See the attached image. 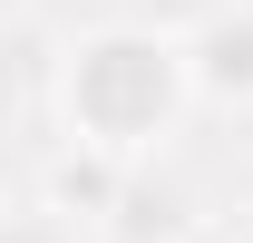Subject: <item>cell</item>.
<instances>
[{"label":"cell","mask_w":253,"mask_h":243,"mask_svg":"<svg viewBox=\"0 0 253 243\" xmlns=\"http://www.w3.org/2000/svg\"><path fill=\"white\" fill-rule=\"evenodd\" d=\"M185 49L156 30H88L78 49H68L59 68V117L78 146L117 156V165H136V156H156L166 136H175V117H185Z\"/></svg>","instance_id":"1"},{"label":"cell","mask_w":253,"mask_h":243,"mask_svg":"<svg viewBox=\"0 0 253 243\" xmlns=\"http://www.w3.org/2000/svg\"><path fill=\"white\" fill-rule=\"evenodd\" d=\"M185 78H195V97L253 107V10H214V20L185 39Z\"/></svg>","instance_id":"2"},{"label":"cell","mask_w":253,"mask_h":243,"mask_svg":"<svg viewBox=\"0 0 253 243\" xmlns=\"http://www.w3.org/2000/svg\"><path fill=\"white\" fill-rule=\"evenodd\" d=\"M126 175H136V165H117V156H97V146H68L59 175H49V214L107 224V214H117V195H126Z\"/></svg>","instance_id":"3"},{"label":"cell","mask_w":253,"mask_h":243,"mask_svg":"<svg viewBox=\"0 0 253 243\" xmlns=\"http://www.w3.org/2000/svg\"><path fill=\"white\" fill-rule=\"evenodd\" d=\"M0 243H68V214H20V224H0Z\"/></svg>","instance_id":"4"},{"label":"cell","mask_w":253,"mask_h":243,"mask_svg":"<svg viewBox=\"0 0 253 243\" xmlns=\"http://www.w3.org/2000/svg\"><path fill=\"white\" fill-rule=\"evenodd\" d=\"M0 10H20V0H0Z\"/></svg>","instance_id":"5"},{"label":"cell","mask_w":253,"mask_h":243,"mask_svg":"<svg viewBox=\"0 0 253 243\" xmlns=\"http://www.w3.org/2000/svg\"><path fill=\"white\" fill-rule=\"evenodd\" d=\"M244 243H253V224H244Z\"/></svg>","instance_id":"6"}]
</instances>
